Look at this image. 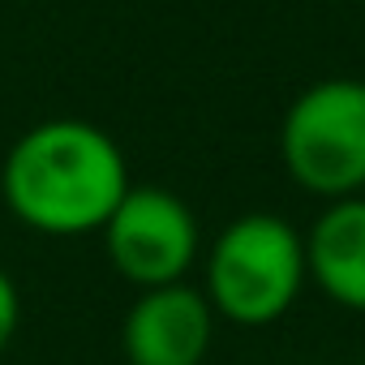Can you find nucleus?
<instances>
[{"mask_svg":"<svg viewBox=\"0 0 365 365\" xmlns=\"http://www.w3.org/2000/svg\"><path fill=\"white\" fill-rule=\"evenodd\" d=\"M202 275L215 318L237 327H271L292 309L309 279L305 237L271 211L237 215L211 241Z\"/></svg>","mask_w":365,"mask_h":365,"instance_id":"nucleus-2","label":"nucleus"},{"mask_svg":"<svg viewBox=\"0 0 365 365\" xmlns=\"http://www.w3.org/2000/svg\"><path fill=\"white\" fill-rule=\"evenodd\" d=\"M305 271L339 309L365 314V198H335L305 232Z\"/></svg>","mask_w":365,"mask_h":365,"instance_id":"nucleus-6","label":"nucleus"},{"mask_svg":"<svg viewBox=\"0 0 365 365\" xmlns=\"http://www.w3.org/2000/svg\"><path fill=\"white\" fill-rule=\"evenodd\" d=\"M215 344V309L194 284L142 288L125 314L120 348L129 365H202Z\"/></svg>","mask_w":365,"mask_h":365,"instance_id":"nucleus-5","label":"nucleus"},{"mask_svg":"<svg viewBox=\"0 0 365 365\" xmlns=\"http://www.w3.org/2000/svg\"><path fill=\"white\" fill-rule=\"evenodd\" d=\"M99 232H103L108 262L138 292L180 284L198 262V245H202L190 202L163 185H129Z\"/></svg>","mask_w":365,"mask_h":365,"instance_id":"nucleus-4","label":"nucleus"},{"mask_svg":"<svg viewBox=\"0 0 365 365\" xmlns=\"http://www.w3.org/2000/svg\"><path fill=\"white\" fill-rule=\"evenodd\" d=\"M129 190L116 138L91 120H43L26 129L0 168L5 207L43 237L99 232Z\"/></svg>","mask_w":365,"mask_h":365,"instance_id":"nucleus-1","label":"nucleus"},{"mask_svg":"<svg viewBox=\"0 0 365 365\" xmlns=\"http://www.w3.org/2000/svg\"><path fill=\"white\" fill-rule=\"evenodd\" d=\"M18 318H22V297L9 279V271L0 267V352L14 344V331H18Z\"/></svg>","mask_w":365,"mask_h":365,"instance_id":"nucleus-7","label":"nucleus"},{"mask_svg":"<svg viewBox=\"0 0 365 365\" xmlns=\"http://www.w3.org/2000/svg\"><path fill=\"white\" fill-rule=\"evenodd\" d=\"M279 159L314 198L365 190V78H322L305 86L279 125Z\"/></svg>","mask_w":365,"mask_h":365,"instance_id":"nucleus-3","label":"nucleus"}]
</instances>
